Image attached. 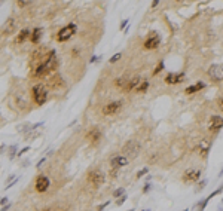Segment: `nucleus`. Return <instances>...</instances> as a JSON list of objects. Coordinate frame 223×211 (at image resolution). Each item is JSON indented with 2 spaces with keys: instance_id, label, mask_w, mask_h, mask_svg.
Returning a JSON list of instances; mask_svg holds the SVG:
<instances>
[{
  "instance_id": "1",
  "label": "nucleus",
  "mask_w": 223,
  "mask_h": 211,
  "mask_svg": "<svg viewBox=\"0 0 223 211\" xmlns=\"http://www.w3.org/2000/svg\"><path fill=\"white\" fill-rule=\"evenodd\" d=\"M31 94H33V100H34L36 104H39V105L45 104V101L48 98V91H46V88L42 85V83L34 85L33 89H31Z\"/></svg>"
},
{
  "instance_id": "2",
  "label": "nucleus",
  "mask_w": 223,
  "mask_h": 211,
  "mask_svg": "<svg viewBox=\"0 0 223 211\" xmlns=\"http://www.w3.org/2000/svg\"><path fill=\"white\" fill-rule=\"evenodd\" d=\"M75 33H76V24L72 23V24L63 27L61 30L58 31V33H57V40H58V42H67Z\"/></svg>"
},
{
  "instance_id": "3",
  "label": "nucleus",
  "mask_w": 223,
  "mask_h": 211,
  "mask_svg": "<svg viewBox=\"0 0 223 211\" xmlns=\"http://www.w3.org/2000/svg\"><path fill=\"white\" fill-rule=\"evenodd\" d=\"M140 149H141V146H140V143H138L137 140H129V141L122 147V152H124V156L128 155L129 158H134V156L138 155Z\"/></svg>"
},
{
  "instance_id": "4",
  "label": "nucleus",
  "mask_w": 223,
  "mask_h": 211,
  "mask_svg": "<svg viewBox=\"0 0 223 211\" xmlns=\"http://www.w3.org/2000/svg\"><path fill=\"white\" fill-rule=\"evenodd\" d=\"M104 180H106V175H104L103 171H100V170H94V171H91L88 174V182L94 187H100L104 183Z\"/></svg>"
},
{
  "instance_id": "5",
  "label": "nucleus",
  "mask_w": 223,
  "mask_h": 211,
  "mask_svg": "<svg viewBox=\"0 0 223 211\" xmlns=\"http://www.w3.org/2000/svg\"><path fill=\"white\" fill-rule=\"evenodd\" d=\"M208 76L211 80H214V82H220L223 79V66L220 64H211L208 67Z\"/></svg>"
},
{
  "instance_id": "6",
  "label": "nucleus",
  "mask_w": 223,
  "mask_h": 211,
  "mask_svg": "<svg viewBox=\"0 0 223 211\" xmlns=\"http://www.w3.org/2000/svg\"><path fill=\"white\" fill-rule=\"evenodd\" d=\"M159 45H161V36L156 31H152L149 34V37L144 40V48L146 49H156Z\"/></svg>"
},
{
  "instance_id": "7",
  "label": "nucleus",
  "mask_w": 223,
  "mask_h": 211,
  "mask_svg": "<svg viewBox=\"0 0 223 211\" xmlns=\"http://www.w3.org/2000/svg\"><path fill=\"white\" fill-rule=\"evenodd\" d=\"M34 187H36V190L39 192V193H43V192H46L48 190V187H49V178L46 177V175H39L37 178H36V183H34Z\"/></svg>"
},
{
  "instance_id": "8",
  "label": "nucleus",
  "mask_w": 223,
  "mask_h": 211,
  "mask_svg": "<svg viewBox=\"0 0 223 211\" xmlns=\"http://www.w3.org/2000/svg\"><path fill=\"white\" fill-rule=\"evenodd\" d=\"M45 67H46V70L48 71H52V70H55L57 69V66H58V61H57V55H55V51H51L49 54H48V58L45 60Z\"/></svg>"
},
{
  "instance_id": "9",
  "label": "nucleus",
  "mask_w": 223,
  "mask_h": 211,
  "mask_svg": "<svg viewBox=\"0 0 223 211\" xmlns=\"http://www.w3.org/2000/svg\"><path fill=\"white\" fill-rule=\"evenodd\" d=\"M120 107H122V103H120V101H112V103L106 104L104 107H103V114H106V116L115 114Z\"/></svg>"
},
{
  "instance_id": "10",
  "label": "nucleus",
  "mask_w": 223,
  "mask_h": 211,
  "mask_svg": "<svg viewBox=\"0 0 223 211\" xmlns=\"http://www.w3.org/2000/svg\"><path fill=\"white\" fill-rule=\"evenodd\" d=\"M199 178H201V171H198V170H189L183 174L185 183H194V182H198Z\"/></svg>"
},
{
  "instance_id": "11",
  "label": "nucleus",
  "mask_w": 223,
  "mask_h": 211,
  "mask_svg": "<svg viewBox=\"0 0 223 211\" xmlns=\"http://www.w3.org/2000/svg\"><path fill=\"white\" fill-rule=\"evenodd\" d=\"M185 80V73H168L165 82L170 83V85H174V83H180Z\"/></svg>"
},
{
  "instance_id": "12",
  "label": "nucleus",
  "mask_w": 223,
  "mask_h": 211,
  "mask_svg": "<svg viewBox=\"0 0 223 211\" xmlns=\"http://www.w3.org/2000/svg\"><path fill=\"white\" fill-rule=\"evenodd\" d=\"M110 164H112V166H113V168H118V170H119V168L128 165V158L124 156V155L115 156V158H112V159H110Z\"/></svg>"
},
{
  "instance_id": "13",
  "label": "nucleus",
  "mask_w": 223,
  "mask_h": 211,
  "mask_svg": "<svg viewBox=\"0 0 223 211\" xmlns=\"http://www.w3.org/2000/svg\"><path fill=\"white\" fill-rule=\"evenodd\" d=\"M86 140L89 143H92V144H97L100 140H101V131L98 128H92V129H89L88 134H86Z\"/></svg>"
},
{
  "instance_id": "14",
  "label": "nucleus",
  "mask_w": 223,
  "mask_h": 211,
  "mask_svg": "<svg viewBox=\"0 0 223 211\" xmlns=\"http://www.w3.org/2000/svg\"><path fill=\"white\" fill-rule=\"evenodd\" d=\"M220 128H223V118L222 116H211V121H210V131H219Z\"/></svg>"
},
{
  "instance_id": "15",
  "label": "nucleus",
  "mask_w": 223,
  "mask_h": 211,
  "mask_svg": "<svg viewBox=\"0 0 223 211\" xmlns=\"http://www.w3.org/2000/svg\"><path fill=\"white\" fill-rule=\"evenodd\" d=\"M15 28H16V21H15L14 18H11V19H8L6 23H5V25H3V28H2V33H3L5 36L12 34L14 31H15Z\"/></svg>"
},
{
  "instance_id": "16",
  "label": "nucleus",
  "mask_w": 223,
  "mask_h": 211,
  "mask_svg": "<svg viewBox=\"0 0 223 211\" xmlns=\"http://www.w3.org/2000/svg\"><path fill=\"white\" fill-rule=\"evenodd\" d=\"M141 82H143V79H141L140 76H135V77H133V79H129V80L127 82V85L124 86V91H125V92H129V91H133V89H137V86L140 85Z\"/></svg>"
},
{
  "instance_id": "17",
  "label": "nucleus",
  "mask_w": 223,
  "mask_h": 211,
  "mask_svg": "<svg viewBox=\"0 0 223 211\" xmlns=\"http://www.w3.org/2000/svg\"><path fill=\"white\" fill-rule=\"evenodd\" d=\"M211 149V141L208 140V138H202V140H199V146H198V150H199V153L201 155H207L208 153V150Z\"/></svg>"
},
{
  "instance_id": "18",
  "label": "nucleus",
  "mask_w": 223,
  "mask_h": 211,
  "mask_svg": "<svg viewBox=\"0 0 223 211\" xmlns=\"http://www.w3.org/2000/svg\"><path fill=\"white\" fill-rule=\"evenodd\" d=\"M205 88V83L204 82H196L195 85H192V86H187L186 88V94H195V92H199L201 89H204Z\"/></svg>"
},
{
  "instance_id": "19",
  "label": "nucleus",
  "mask_w": 223,
  "mask_h": 211,
  "mask_svg": "<svg viewBox=\"0 0 223 211\" xmlns=\"http://www.w3.org/2000/svg\"><path fill=\"white\" fill-rule=\"evenodd\" d=\"M40 37H42V28H40V27H36V28L31 31V34H30V40H31V43H39Z\"/></svg>"
},
{
  "instance_id": "20",
  "label": "nucleus",
  "mask_w": 223,
  "mask_h": 211,
  "mask_svg": "<svg viewBox=\"0 0 223 211\" xmlns=\"http://www.w3.org/2000/svg\"><path fill=\"white\" fill-rule=\"evenodd\" d=\"M48 70H46V67H45V64H39L34 70H33V75L36 76V77H43L45 75H48Z\"/></svg>"
},
{
  "instance_id": "21",
  "label": "nucleus",
  "mask_w": 223,
  "mask_h": 211,
  "mask_svg": "<svg viewBox=\"0 0 223 211\" xmlns=\"http://www.w3.org/2000/svg\"><path fill=\"white\" fill-rule=\"evenodd\" d=\"M30 34H31V31H30V30H21V33L16 36L15 42H16V43H23L27 37H30Z\"/></svg>"
},
{
  "instance_id": "22",
  "label": "nucleus",
  "mask_w": 223,
  "mask_h": 211,
  "mask_svg": "<svg viewBox=\"0 0 223 211\" xmlns=\"http://www.w3.org/2000/svg\"><path fill=\"white\" fill-rule=\"evenodd\" d=\"M208 201H210V199L208 198H204V199H202V201L201 202H198L196 205H195V211H204V208L207 207V204H208Z\"/></svg>"
},
{
  "instance_id": "23",
  "label": "nucleus",
  "mask_w": 223,
  "mask_h": 211,
  "mask_svg": "<svg viewBox=\"0 0 223 211\" xmlns=\"http://www.w3.org/2000/svg\"><path fill=\"white\" fill-rule=\"evenodd\" d=\"M147 88H149V82H147V80H143V82H141L140 85L137 86V89H135V91H137V92H146V91H147Z\"/></svg>"
},
{
  "instance_id": "24",
  "label": "nucleus",
  "mask_w": 223,
  "mask_h": 211,
  "mask_svg": "<svg viewBox=\"0 0 223 211\" xmlns=\"http://www.w3.org/2000/svg\"><path fill=\"white\" fill-rule=\"evenodd\" d=\"M127 82H128V79H125V77H119V79H116L115 85H116L118 88H120V89H124V86L127 85Z\"/></svg>"
},
{
  "instance_id": "25",
  "label": "nucleus",
  "mask_w": 223,
  "mask_h": 211,
  "mask_svg": "<svg viewBox=\"0 0 223 211\" xmlns=\"http://www.w3.org/2000/svg\"><path fill=\"white\" fill-rule=\"evenodd\" d=\"M16 155H18V152H16V146L14 144V146L9 147V159H14Z\"/></svg>"
},
{
  "instance_id": "26",
  "label": "nucleus",
  "mask_w": 223,
  "mask_h": 211,
  "mask_svg": "<svg viewBox=\"0 0 223 211\" xmlns=\"http://www.w3.org/2000/svg\"><path fill=\"white\" fill-rule=\"evenodd\" d=\"M124 193H125V189L120 187V189H116V190L113 192V196L115 198H120V196H124Z\"/></svg>"
},
{
  "instance_id": "27",
  "label": "nucleus",
  "mask_w": 223,
  "mask_h": 211,
  "mask_svg": "<svg viewBox=\"0 0 223 211\" xmlns=\"http://www.w3.org/2000/svg\"><path fill=\"white\" fill-rule=\"evenodd\" d=\"M162 69H164V61H161L159 64L156 66V69L153 70V76H155V75H158V73H159V71H161Z\"/></svg>"
},
{
  "instance_id": "28",
  "label": "nucleus",
  "mask_w": 223,
  "mask_h": 211,
  "mask_svg": "<svg viewBox=\"0 0 223 211\" xmlns=\"http://www.w3.org/2000/svg\"><path fill=\"white\" fill-rule=\"evenodd\" d=\"M149 173V168H141V170L137 173V178H140V177H143L144 174H147Z\"/></svg>"
},
{
  "instance_id": "29",
  "label": "nucleus",
  "mask_w": 223,
  "mask_h": 211,
  "mask_svg": "<svg viewBox=\"0 0 223 211\" xmlns=\"http://www.w3.org/2000/svg\"><path fill=\"white\" fill-rule=\"evenodd\" d=\"M120 57H122V54H115V55H113V57H112V58H110L109 61L112 62V64H113V62H116L118 60H120Z\"/></svg>"
},
{
  "instance_id": "30",
  "label": "nucleus",
  "mask_w": 223,
  "mask_h": 211,
  "mask_svg": "<svg viewBox=\"0 0 223 211\" xmlns=\"http://www.w3.org/2000/svg\"><path fill=\"white\" fill-rule=\"evenodd\" d=\"M217 107L223 112V97H220V98L217 100Z\"/></svg>"
},
{
  "instance_id": "31",
  "label": "nucleus",
  "mask_w": 223,
  "mask_h": 211,
  "mask_svg": "<svg viewBox=\"0 0 223 211\" xmlns=\"http://www.w3.org/2000/svg\"><path fill=\"white\" fill-rule=\"evenodd\" d=\"M125 201H127V196L124 195V196H120V198H119V201L116 202V205H122V204H124Z\"/></svg>"
},
{
  "instance_id": "32",
  "label": "nucleus",
  "mask_w": 223,
  "mask_h": 211,
  "mask_svg": "<svg viewBox=\"0 0 223 211\" xmlns=\"http://www.w3.org/2000/svg\"><path fill=\"white\" fill-rule=\"evenodd\" d=\"M109 204H110V201H106L104 204H101V205H98V208H97V210H98V211H101V210H104V208H106V207H107Z\"/></svg>"
},
{
  "instance_id": "33",
  "label": "nucleus",
  "mask_w": 223,
  "mask_h": 211,
  "mask_svg": "<svg viewBox=\"0 0 223 211\" xmlns=\"http://www.w3.org/2000/svg\"><path fill=\"white\" fill-rule=\"evenodd\" d=\"M28 150H30V147H24V149H21V150L18 152V155H16V156H21V155H24V153H25V152H28Z\"/></svg>"
},
{
  "instance_id": "34",
  "label": "nucleus",
  "mask_w": 223,
  "mask_h": 211,
  "mask_svg": "<svg viewBox=\"0 0 223 211\" xmlns=\"http://www.w3.org/2000/svg\"><path fill=\"white\" fill-rule=\"evenodd\" d=\"M207 184V180H202L199 184H198V189H199V190H202V189H204V186Z\"/></svg>"
},
{
  "instance_id": "35",
  "label": "nucleus",
  "mask_w": 223,
  "mask_h": 211,
  "mask_svg": "<svg viewBox=\"0 0 223 211\" xmlns=\"http://www.w3.org/2000/svg\"><path fill=\"white\" fill-rule=\"evenodd\" d=\"M0 204H2V205H6V204H9V201H8V198H6V196H3L2 199H0Z\"/></svg>"
},
{
  "instance_id": "36",
  "label": "nucleus",
  "mask_w": 223,
  "mask_h": 211,
  "mask_svg": "<svg viewBox=\"0 0 223 211\" xmlns=\"http://www.w3.org/2000/svg\"><path fill=\"white\" fill-rule=\"evenodd\" d=\"M150 189H152V186H150V183H147V184L144 186V189H143V192H144V193H147V192L150 190Z\"/></svg>"
},
{
  "instance_id": "37",
  "label": "nucleus",
  "mask_w": 223,
  "mask_h": 211,
  "mask_svg": "<svg viewBox=\"0 0 223 211\" xmlns=\"http://www.w3.org/2000/svg\"><path fill=\"white\" fill-rule=\"evenodd\" d=\"M127 24H128V19H122V23H120V30H124Z\"/></svg>"
},
{
  "instance_id": "38",
  "label": "nucleus",
  "mask_w": 223,
  "mask_h": 211,
  "mask_svg": "<svg viewBox=\"0 0 223 211\" xmlns=\"http://www.w3.org/2000/svg\"><path fill=\"white\" fill-rule=\"evenodd\" d=\"M16 5H18L19 8H23V6H27V5H30V2H16Z\"/></svg>"
},
{
  "instance_id": "39",
  "label": "nucleus",
  "mask_w": 223,
  "mask_h": 211,
  "mask_svg": "<svg viewBox=\"0 0 223 211\" xmlns=\"http://www.w3.org/2000/svg\"><path fill=\"white\" fill-rule=\"evenodd\" d=\"M45 159H46V158H42V159H40V161H39V164H37L36 166H37V168H40V166H42V165L45 164Z\"/></svg>"
},
{
  "instance_id": "40",
  "label": "nucleus",
  "mask_w": 223,
  "mask_h": 211,
  "mask_svg": "<svg viewBox=\"0 0 223 211\" xmlns=\"http://www.w3.org/2000/svg\"><path fill=\"white\" fill-rule=\"evenodd\" d=\"M9 208H11V204H6V205H3V207H2V210H0V211H8Z\"/></svg>"
},
{
  "instance_id": "41",
  "label": "nucleus",
  "mask_w": 223,
  "mask_h": 211,
  "mask_svg": "<svg viewBox=\"0 0 223 211\" xmlns=\"http://www.w3.org/2000/svg\"><path fill=\"white\" fill-rule=\"evenodd\" d=\"M97 60H98V58H97V57H92V58H91V62H95V61H97Z\"/></svg>"
},
{
  "instance_id": "42",
  "label": "nucleus",
  "mask_w": 223,
  "mask_h": 211,
  "mask_svg": "<svg viewBox=\"0 0 223 211\" xmlns=\"http://www.w3.org/2000/svg\"><path fill=\"white\" fill-rule=\"evenodd\" d=\"M217 177H223V168L220 170V173H219V175H217Z\"/></svg>"
},
{
  "instance_id": "43",
  "label": "nucleus",
  "mask_w": 223,
  "mask_h": 211,
  "mask_svg": "<svg viewBox=\"0 0 223 211\" xmlns=\"http://www.w3.org/2000/svg\"><path fill=\"white\" fill-rule=\"evenodd\" d=\"M143 211H150V210H143Z\"/></svg>"
},
{
  "instance_id": "44",
  "label": "nucleus",
  "mask_w": 223,
  "mask_h": 211,
  "mask_svg": "<svg viewBox=\"0 0 223 211\" xmlns=\"http://www.w3.org/2000/svg\"><path fill=\"white\" fill-rule=\"evenodd\" d=\"M128 211H134V210H128Z\"/></svg>"
},
{
  "instance_id": "45",
  "label": "nucleus",
  "mask_w": 223,
  "mask_h": 211,
  "mask_svg": "<svg viewBox=\"0 0 223 211\" xmlns=\"http://www.w3.org/2000/svg\"><path fill=\"white\" fill-rule=\"evenodd\" d=\"M183 211H189V210H183Z\"/></svg>"
}]
</instances>
